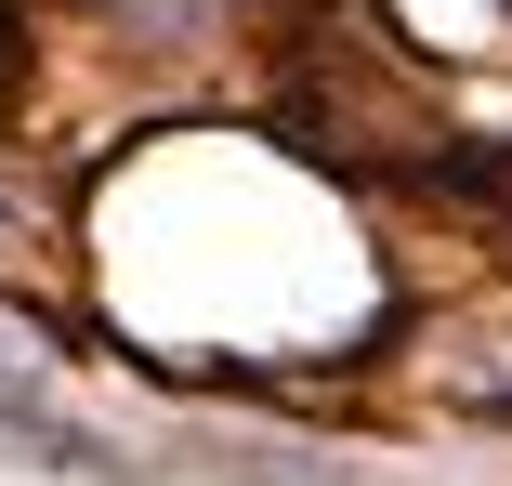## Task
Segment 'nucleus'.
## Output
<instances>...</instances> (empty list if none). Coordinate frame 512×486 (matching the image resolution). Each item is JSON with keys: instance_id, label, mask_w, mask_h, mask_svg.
I'll list each match as a JSON object with an SVG mask.
<instances>
[{"instance_id": "nucleus-1", "label": "nucleus", "mask_w": 512, "mask_h": 486, "mask_svg": "<svg viewBox=\"0 0 512 486\" xmlns=\"http://www.w3.org/2000/svg\"><path fill=\"white\" fill-rule=\"evenodd\" d=\"M499 14H512V0H499Z\"/></svg>"}]
</instances>
